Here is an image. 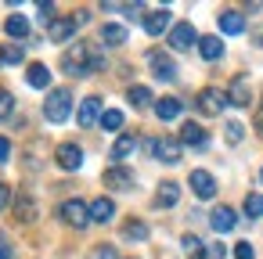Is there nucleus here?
Returning <instances> with one entry per match:
<instances>
[{
	"mask_svg": "<svg viewBox=\"0 0 263 259\" xmlns=\"http://www.w3.org/2000/svg\"><path fill=\"white\" fill-rule=\"evenodd\" d=\"M62 69H65L69 76H90V72L101 69V58L90 54L87 44H72V47L65 51V58H62Z\"/></svg>",
	"mask_w": 263,
	"mask_h": 259,
	"instance_id": "f257e3e1",
	"label": "nucleus"
},
{
	"mask_svg": "<svg viewBox=\"0 0 263 259\" xmlns=\"http://www.w3.org/2000/svg\"><path fill=\"white\" fill-rule=\"evenodd\" d=\"M69 108H72V94L58 87V90H51V94H47L44 115H47L51 123H65V119H69Z\"/></svg>",
	"mask_w": 263,
	"mask_h": 259,
	"instance_id": "f03ea898",
	"label": "nucleus"
},
{
	"mask_svg": "<svg viewBox=\"0 0 263 259\" xmlns=\"http://www.w3.org/2000/svg\"><path fill=\"white\" fill-rule=\"evenodd\" d=\"M195 105H198V112H202V115H220V112H223L231 101H227V94H223V90L205 87V90L198 94V101H195Z\"/></svg>",
	"mask_w": 263,
	"mask_h": 259,
	"instance_id": "7ed1b4c3",
	"label": "nucleus"
},
{
	"mask_svg": "<svg viewBox=\"0 0 263 259\" xmlns=\"http://www.w3.org/2000/svg\"><path fill=\"white\" fill-rule=\"evenodd\" d=\"M62 220H65L69 227H87V223H90V205H83L80 198H69V202L62 205Z\"/></svg>",
	"mask_w": 263,
	"mask_h": 259,
	"instance_id": "20e7f679",
	"label": "nucleus"
},
{
	"mask_svg": "<svg viewBox=\"0 0 263 259\" xmlns=\"http://www.w3.org/2000/svg\"><path fill=\"white\" fill-rule=\"evenodd\" d=\"M191 44H198L195 26H191V22H177V26L170 29V47H173V51H187Z\"/></svg>",
	"mask_w": 263,
	"mask_h": 259,
	"instance_id": "39448f33",
	"label": "nucleus"
},
{
	"mask_svg": "<svg viewBox=\"0 0 263 259\" xmlns=\"http://www.w3.org/2000/svg\"><path fill=\"white\" fill-rule=\"evenodd\" d=\"M105 187H112V191H130V187H134V169H126V166H108V169H105Z\"/></svg>",
	"mask_w": 263,
	"mask_h": 259,
	"instance_id": "423d86ee",
	"label": "nucleus"
},
{
	"mask_svg": "<svg viewBox=\"0 0 263 259\" xmlns=\"http://www.w3.org/2000/svg\"><path fill=\"white\" fill-rule=\"evenodd\" d=\"M148 148H152V155H155L159 162H180V141H173V137L152 141Z\"/></svg>",
	"mask_w": 263,
	"mask_h": 259,
	"instance_id": "0eeeda50",
	"label": "nucleus"
},
{
	"mask_svg": "<svg viewBox=\"0 0 263 259\" xmlns=\"http://www.w3.org/2000/svg\"><path fill=\"white\" fill-rule=\"evenodd\" d=\"M148 65H152V72H155L159 79H173V76H177L173 58H170V54H162V51H148Z\"/></svg>",
	"mask_w": 263,
	"mask_h": 259,
	"instance_id": "6e6552de",
	"label": "nucleus"
},
{
	"mask_svg": "<svg viewBox=\"0 0 263 259\" xmlns=\"http://www.w3.org/2000/svg\"><path fill=\"white\" fill-rule=\"evenodd\" d=\"M54 158H58L62 169H80V166H83V148H80V144H58Z\"/></svg>",
	"mask_w": 263,
	"mask_h": 259,
	"instance_id": "1a4fd4ad",
	"label": "nucleus"
},
{
	"mask_svg": "<svg viewBox=\"0 0 263 259\" xmlns=\"http://www.w3.org/2000/svg\"><path fill=\"white\" fill-rule=\"evenodd\" d=\"M191 191H195V198H213L216 194V180H213V173H205V169H195L191 173Z\"/></svg>",
	"mask_w": 263,
	"mask_h": 259,
	"instance_id": "9d476101",
	"label": "nucleus"
},
{
	"mask_svg": "<svg viewBox=\"0 0 263 259\" xmlns=\"http://www.w3.org/2000/svg\"><path fill=\"white\" fill-rule=\"evenodd\" d=\"M76 18H54L51 26H47V36H51V44H65V40H72V33H76Z\"/></svg>",
	"mask_w": 263,
	"mask_h": 259,
	"instance_id": "9b49d317",
	"label": "nucleus"
},
{
	"mask_svg": "<svg viewBox=\"0 0 263 259\" xmlns=\"http://www.w3.org/2000/svg\"><path fill=\"white\" fill-rule=\"evenodd\" d=\"M166 29H170V11H166V8L144 15V33H148V36H162Z\"/></svg>",
	"mask_w": 263,
	"mask_h": 259,
	"instance_id": "f8f14e48",
	"label": "nucleus"
},
{
	"mask_svg": "<svg viewBox=\"0 0 263 259\" xmlns=\"http://www.w3.org/2000/svg\"><path fill=\"white\" fill-rule=\"evenodd\" d=\"M98 115H105V112H101V97H83V105H80V112H76V123H80V126H94Z\"/></svg>",
	"mask_w": 263,
	"mask_h": 259,
	"instance_id": "ddd939ff",
	"label": "nucleus"
},
{
	"mask_svg": "<svg viewBox=\"0 0 263 259\" xmlns=\"http://www.w3.org/2000/svg\"><path fill=\"white\" fill-rule=\"evenodd\" d=\"M180 144H187V148H205L209 137H205V130H202L198 123H184V126H180Z\"/></svg>",
	"mask_w": 263,
	"mask_h": 259,
	"instance_id": "4468645a",
	"label": "nucleus"
},
{
	"mask_svg": "<svg viewBox=\"0 0 263 259\" xmlns=\"http://www.w3.org/2000/svg\"><path fill=\"white\" fill-rule=\"evenodd\" d=\"M209 223H213V230H216V234H227V230H234V223H238V216H234V209H227V205H220V209H213V216H209Z\"/></svg>",
	"mask_w": 263,
	"mask_h": 259,
	"instance_id": "2eb2a0df",
	"label": "nucleus"
},
{
	"mask_svg": "<svg viewBox=\"0 0 263 259\" xmlns=\"http://www.w3.org/2000/svg\"><path fill=\"white\" fill-rule=\"evenodd\" d=\"M227 101H231V105H238V108H245V105L252 101V90H249V79H245V76H238V79L231 83V90H227Z\"/></svg>",
	"mask_w": 263,
	"mask_h": 259,
	"instance_id": "dca6fc26",
	"label": "nucleus"
},
{
	"mask_svg": "<svg viewBox=\"0 0 263 259\" xmlns=\"http://www.w3.org/2000/svg\"><path fill=\"white\" fill-rule=\"evenodd\" d=\"M112 216H116V202H112V198L90 202V220H94V223H112Z\"/></svg>",
	"mask_w": 263,
	"mask_h": 259,
	"instance_id": "f3484780",
	"label": "nucleus"
},
{
	"mask_svg": "<svg viewBox=\"0 0 263 259\" xmlns=\"http://www.w3.org/2000/svg\"><path fill=\"white\" fill-rule=\"evenodd\" d=\"M220 33H227V36L245 33V18H241L238 11H220Z\"/></svg>",
	"mask_w": 263,
	"mask_h": 259,
	"instance_id": "a211bd4d",
	"label": "nucleus"
},
{
	"mask_svg": "<svg viewBox=\"0 0 263 259\" xmlns=\"http://www.w3.org/2000/svg\"><path fill=\"white\" fill-rule=\"evenodd\" d=\"M180 108H184V105H180L177 97H159V101H155V115H159L162 123L177 119V115H180Z\"/></svg>",
	"mask_w": 263,
	"mask_h": 259,
	"instance_id": "6ab92c4d",
	"label": "nucleus"
},
{
	"mask_svg": "<svg viewBox=\"0 0 263 259\" xmlns=\"http://www.w3.org/2000/svg\"><path fill=\"white\" fill-rule=\"evenodd\" d=\"M177 198H180V187H177L173 180L159 184V194H155V205H159V209H170V205H177Z\"/></svg>",
	"mask_w": 263,
	"mask_h": 259,
	"instance_id": "aec40b11",
	"label": "nucleus"
},
{
	"mask_svg": "<svg viewBox=\"0 0 263 259\" xmlns=\"http://www.w3.org/2000/svg\"><path fill=\"white\" fill-rule=\"evenodd\" d=\"M26 79H29V87H36V90H47L51 87V72H47V65H29V72H26Z\"/></svg>",
	"mask_w": 263,
	"mask_h": 259,
	"instance_id": "412c9836",
	"label": "nucleus"
},
{
	"mask_svg": "<svg viewBox=\"0 0 263 259\" xmlns=\"http://www.w3.org/2000/svg\"><path fill=\"white\" fill-rule=\"evenodd\" d=\"M4 29H8L11 40H26V36H29V22H26V15H11V18L4 22Z\"/></svg>",
	"mask_w": 263,
	"mask_h": 259,
	"instance_id": "4be33fe9",
	"label": "nucleus"
},
{
	"mask_svg": "<svg viewBox=\"0 0 263 259\" xmlns=\"http://www.w3.org/2000/svg\"><path fill=\"white\" fill-rule=\"evenodd\" d=\"M198 51H202L205 62H216V58L223 54V44H220V36H202V40H198Z\"/></svg>",
	"mask_w": 263,
	"mask_h": 259,
	"instance_id": "5701e85b",
	"label": "nucleus"
},
{
	"mask_svg": "<svg viewBox=\"0 0 263 259\" xmlns=\"http://www.w3.org/2000/svg\"><path fill=\"white\" fill-rule=\"evenodd\" d=\"M15 216H18L22 223H33V220H36V202H33L29 194H18V202H15Z\"/></svg>",
	"mask_w": 263,
	"mask_h": 259,
	"instance_id": "b1692460",
	"label": "nucleus"
},
{
	"mask_svg": "<svg viewBox=\"0 0 263 259\" xmlns=\"http://www.w3.org/2000/svg\"><path fill=\"white\" fill-rule=\"evenodd\" d=\"M134 148H137V137H134V133H123V137H119V141L112 144V158L119 162V158H126V155H130Z\"/></svg>",
	"mask_w": 263,
	"mask_h": 259,
	"instance_id": "393cba45",
	"label": "nucleus"
},
{
	"mask_svg": "<svg viewBox=\"0 0 263 259\" xmlns=\"http://www.w3.org/2000/svg\"><path fill=\"white\" fill-rule=\"evenodd\" d=\"M101 40H105L108 47H119V44H126V29H123V26H105V29H101Z\"/></svg>",
	"mask_w": 263,
	"mask_h": 259,
	"instance_id": "a878e982",
	"label": "nucleus"
},
{
	"mask_svg": "<svg viewBox=\"0 0 263 259\" xmlns=\"http://www.w3.org/2000/svg\"><path fill=\"white\" fill-rule=\"evenodd\" d=\"M126 97H130V105H134V108L152 105V90H148V87H130V90H126Z\"/></svg>",
	"mask_w": 263,
	"mask_h": 259,
	"instance_id": "bb28decb",
	"label": "nucleus"
},
{
	"mask_svg": "<svg viewBox=\"0 0 263 259\" xmlns=\"http://www.w3.org/2000/svg\"><path fill=\"white\" fill-rule=\"evenodd\" d=\"M26 58V51L18 47V44H4V47H0V62H8V65H18Z\"/></svg>",
	"mask_w": 263,
	"mask_h": 259,
	"instance_id": "cd10ccee",
	"label": "nucleus"
},
{
	"mask_svg": "<svg viewBox=\"0 0 263 259\" xmlns=\"http://www.w3.org/2000/svg\"><path fill=\"white\" fill-rule=\"evenodd\" d=\"M180 245H184V252H187L191 259H202V252H205V241H198L195 234H184V241H180Z\"/></svg>",
	"mask_w": 263,
	"mask_h": 259,
	"instance_id": "c85d7f7f",
	"label": "nucleus"
},
{
	"mask_svg": "<svg viewBox=\"0 0 263 259\" xmlns=\"http://www.w3.org/2000/svg\"><path fill=\"white\" fill-rule=\"evenodd\" d=\"M101 126H105V130H119V126H123V112H119V108H108V112L101 115Z\"/></svg>",
	"mask_w": 263,
	"mask_h": 259,
	"instance_id": "c756f323",
	"label": "nucleus"
},
{
	"mask_svg": "<svg viewBox=\"0 0 263 259\" xmlns=\"http://www.w3.org/2000/svg\"><path fill=\"white\" fill-rule=\"evenodd\" d=\"M123 234H126L130 241H144V237H148V227H144L141 220H134V223H126V230H123Z\"/></svg>",
	"mask_w": 263,
	"mask_h": 259,
	"instance_id": "7c9ffc66",
	"label": "nucleus"
},
{
	"mask_svg": "<svg viewBox=\"0 0 263 259\" xmlns=\"http://www.w3.org/2000/svg\"><path fill=\"white\" fill-rule=\"evenodd\" d=\"M245 212L256 220V216H263V194H249L245 198Z\"/></svg>",
	"mask_w": 263,
	"mask_h": 259,
	"instance_id": "2f4dec72",
	"label": "nucleus"
},
{
	"mask_svg": "<svg viewBox=\"0 0 263 259\" xmlns=\"http://www.w3.org/2000/svg\"><path fill=\"white\" fill-rule=\"evenodd\" d=\"M11 108H15V97H11L8 90H0V119H8V115H11Z\"/></svg>",
	"mask_w": 263,
	"mask_h": 259,
	"instance_id": "473e14b6",
	"label": "nucleus"
},
{
	"mask_svg": "<svg viewBox=\"0 0 263 259\" xmlns=\"http://www.w3.org/2000/svg\"><path fill=\"white\" fill-rule=\"evenodd\" d=\"M227 255V248L220 245V241H213V245H205V252H202V259H223Z\"/></svg>",
	"mask_w": 263,
	"mask_h": 259,
	"instance_id": "72a5a7b5",
	"label": "nucleus"
},
{
	"mask_svg": "<svg viewBox=\"0 0 263 259\" xmlns=\"http://www.w3.org/2000/svg\"><path fill=\"white\" fill-rule=\"evenodd\" d=\"M241 130H245V126H241V123H227V144H238V141H241V137H245V133H241Z\"/></svg>",
	"mask_w": 263,
	"mask_h": 259,
	"instance_id": "f704fd0d",
	"label": "nucleus"
},
{
	"mask_svg": "<svg viewBox=\"0 0 263 259\" xmlns=\"http://www.w3.org/2000/svg\"><path fill=\"white\" fill-rule=\"evenodd\" d=\"M252 255H256V252H252L249 241H238V245H234V259H252Z\"/></svg>",
	"mask_w": 263,
	"mask_h": 259,
	"instance_id": "c9c22d12",
	"label": "nucleus"
},
{
	"mask_svg": "<svg viewBox=\"0 0 263 259\" xmlns=\"http://www.w3.org/2000/svg\"><path fill=\"white\" fill-rule=\"evenodd\" d=\"M8 155H11V141L0 137V162H8Z\"/></svg>",
	"mask_w": 263,
	"mask_h": 259,
	"instance_id": "e433bc0d",
	"label": "nucleus"
},
{
	"mask_svg": "<svg viewBox=\"0 0 263 259\" xmlns=\"http://www.w3.org/2000/svg\"><path fill=\"white\" fill-rule=\"evenodd\" d=\"M8 198H11V191H8L4 180H0V209H8Z\"/></svg>",
	"mask_w": 263,
	"mask_h": 259,
	"instance_id": "4c0bfd02",
	"label": "nucleus"
},
{
	"mask_svg": "<svg viewBox=\"0 0 263 259\" xmlns=\"http://www.w3.org/2000/svg\"><path fill=\"white\" fill-rule=\"evenodd\" d=\"M98 259H116V248H108V245H101V248H98Z\"/></svg>",
	"mask_w": 263,
	"mask_h": 259,
	"instance_id": "58836bf2",
	"label": "nucleus"
},
{
	"mask_svg": "<svg viewBox=\"0 0 263 259\" xmlns=\"http://www.w3.org/2000/svg\"><path fill=\"white\" fill-rule=\"evenodd\" d=\"M0 259H11V245H8L4 237H0Z\"/></svg>",
	"mask_w": 263,
	"mask_h": 259,
	"instance_id": "ea45409f",
	"label": "nucleus"
},
{
	"mask_svg": "<svg viewBox=\"0 0 263 259\" xmlns=\"http://www.w3.org/2000/svg\"><path fill=\"white\" fill-rule=\"evenodd\" d=\"M256 130L263 133V101H259V108H256Z\"/></svg>",
	"mask_w": 263,
	"mask_h": 259,
	"instance_id": "a19ab883",
	"label": "nucleus"
}]
</instances>
